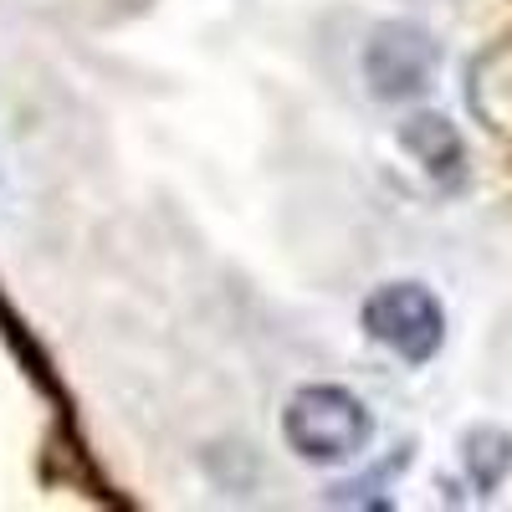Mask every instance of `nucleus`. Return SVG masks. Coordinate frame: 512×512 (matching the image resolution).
I'll use <instances>...</instances> for the list:
<instances>
[{
  "mask_svg": "<svg viewBox=\"0 0 512 512\" xmlns=\"http://www.w3.org/2000/svg\"><path fill=\"white\" fill-rule=\"evenodd\" d=\"M466 98H472V113L487 128H497V134L512 128V41L472 62V88H466Z\"/></svg>",
  "mask_w": 512,
  "mask_h": 512,
  "instance_id": "6",
  "label": "nucleus"
},
{
  "mask_svg": "<svg viewBox=\"0 0 512 512\" xmlns=\"http://www.w3.org/2000/svg\"><path fill=\"white\" fill-rule=\"evenodd\" d=\"M0 338H6V349H11V359L21 364V374H26V379L36 384V390L57 405V420H72V400H67V384H62V374H57L52 354L31 338V328L16 318V308L6 303V297H0Z\"/></svg>",
  "mask_w": 512,
  "mask_h": 512,
  "instance_id": "5",
  "label": "nucleus"
},
{
  "mask_svg": "<svg viewBox=\"0 0 512 512\" xmlns=\"http://www.w3.org/2000/svg\"><path fill=\"white\" fill-rule=\"evenodd\" d=\"M405 461H410V446H405L400 456H390V461H384L374 477H364V482H338V487L328 492V502H333V507H374V497H369V492H379V487H384V477L405 472Z\"/></svg>",
  "mask_w": 512,
  "mask_h": 512,
  "instance_id": "8",
  "label": "nucleus"
},
{
  "mask_svg": "<svg viewBox=\"0 0 512 512\" xmlns=\"http://www.w3.org/2000/svg\"><path fill=\"white\" fill-rule=\"evenodd\" d=\"M282 441L303 461L338 466V461H354L369 451L374 415L344 384H303L282 410Z\"/></svg>",
  "mask_w": 512,
  "mask_h": 512,
  "instance_id": "1",
  "label": "nucleus"
},
{
  "mask_svg": "<svg viewBox=\"0 0 512 512\" xmlns=\"http://www.w3.org/2000/svg\"><path fill=\"white\" fill-rule=\"evenodd\" d=\"M441 41L420 21H384L364 41V82L379 103H415L431 93Z\"/></svg>",
  "mask_w": 512,
  "mask_h": 512,
  "instance_id": "3",
  "label": "nucleus"
},
{
  "mask_svg": "<svg viewBox=\"0 0 512 512\" xmlns=\"http://www.w3.org/2000/svg\"><path fill=\"white\" fill-rule=\"evenodd\" d=\"M400 149L420 164V175L441 185V190H461L466 180V144L456 134V123L436 108H420L400 123Z\"/></svg>",
  "mask_w": 512,
  "mask_h": 512,
  "instance_id": "4",
  "label": "nucleus"
},
{
  "mask_svg": "<svg viewBox=\"0 0 512 512\" xmlns=\"http://www.w3.org/2000/svg\"><path fill=\"white\" fill-rule=\"evenodd\" d=\"M364 333L405 364H431L446 344V308L425 282H384L364 297Z\"/></svg>",
  "mask_w": 512,
  "mask_h": 512,
  "instance_id": "2",
  "label": "nucleus"
},
{
  "mask_svg": "<svg viewBox=\"0 0 512 512\" xmlns=\"http://www.w3.org/2000/svg\"><path fill=\"white\" fill-rule=\"evenodd\" d=\"M461 466H466V482L477 487V497H492L512 472V431H502V425H472L461 441Z\"/></svg>",
  "mask_w": 512,
  "mask_h": 512,
  "instance_id": "7",
  "label": "nucleus"
}]
</instances>
